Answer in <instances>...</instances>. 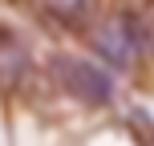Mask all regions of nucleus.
Here are the masks:
<instances>
[{
    "label": "nucleus",
    "mask_w": 154,
    "mask_h": 146,
    "mask_svg": "<svg viewBox=\"0 0 154 146\" xmlns=\"http://www.w3.org/2000/svg\"><path fill=\"white\" fill-rule=\"evenodd\" d=\"M24 69H29V57H24V49H20V41L12 37L8 29H0V85H16L24 77Z\"/></svg>",
    "instance_id": "7ed1b4c3"
},
{
    "label": "nucleus",
    "mask_w": 154,
    "mask_h": 146,
    "mask_svg": "<svg viewBox=\"0 0 154 146\" xmlns=\"http://www.w3.org/2000/svg\"><path fill=\"white\" fill-rule=\"evenodd\" d=\"M93 41H97V53L106 57L114 69H126L142 37H138V24H134L130 16H118V20H109V24H106V29H101Z\"/></svg>",
    "instance_id": "f03ea898"
},
{
    "label": "nucleus",
    "mask_w": 154,
    "mask_h": 146,
    "mask_svg": "<svg viewBox=\"0 0 154 146\" xmlns=\"http://www.w3.org/2000/svg\"><path fill=\"white\" fill-rule=\"evenodd\" d=\"M53 73L61 81V89L69 98L85 101V106H109L114 101V81H109L106 69H97L93 61H81V57H57Z\"/></svg>",
    "instance_id": "f257e3e1"
}]
</instances>
